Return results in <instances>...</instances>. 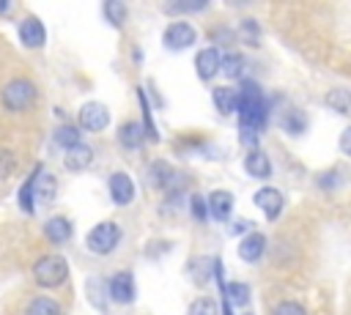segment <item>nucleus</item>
I'll list each match as a JSON object with an SVG mask.
<instances>
[{"mask_svg":"<svg viewBox=\"0 0 351 315\" xmlns=\"http://www.w3.org/2000/svg\"><path fill=\"white\" fill-rule=\"evenodd\" d=\"M236 112H239V129H241L244 142L255 145V140L266 129V118H269V101L255 79H241V85L236 90Z\"/></svg>","mask_w":351,"mask_h":315,"instance_id":"obj_1","label":"nucleus"},{"mask_svg":"<svg viewBox=\"0 0 351 315\" xmlns=\"http://www.w3.org/2000/svg\"><path fill=\"white\" fill-rule=\"evenodd\" d=\"M33 277L41 288H58L69 277V266L60 255H47L33 266Z\"/></svg>","mask_w":351,"mask_h":315,"instance_id":"obj_2","label":"nucleus"},{"mask_svg":"<svg viewBox=\"0 0 351 315\" xmlns=\"http://www.w3.org/2000/svg\"><path fill=\"white\" fill-rule=\"evenodd\" d=\"M36 101V88L30 79H11L3 88V104L11 112H22Z\"/></svg>","mask_w":351,"mask_h":315,"instance_id":"obj_3","label":"nucleus"},{"mask_svg":"<svg viewBox=\"0 0 351 315\" xmlns=\"http://www.w3.org/2000/svg\"><path fill=\"white\" fill-rule=\"evenodd\" d=\"M118 241H121V227L115 222H99L85 238L88 249L96 255H110L118 247Z\"/></svg>","mask_w":351,"mask_h":315,"instance_id":"obj_4","label":"nucleus"},{"mask_svg":"<svg viewBox=\"0 0 351 315\" xmlns=\"http://www.w3.org/2000/svg\"><path fill=\"white\" fill-rule=\"evenodd\" d=\"M162 41H165V47H167V49L181 52V49H186V47H192V44L197 41V30H195L189 22L176 19V22H170V25L165 27Z\"/></svg>","mask_w":351,"mask_h":315,"instance_id":"obj_5","label":"nucleus"},{"mask_svg":"<svg viewBox=\"0 0 351 315\" xmlns=\"http://www.w3.org/2000/svg\"><path fill=\"white\" fill-rule=\"evenodd\" d=\"M148 173H151V184H154L156 189L173 192V189H181V186H184L181 173H176L167 162H154V164L148 167Z\"/></svg>","mask_w":351,"mask_h":315,"instance_id":"obj_6","label":"nucleus"},{"mask_svg":"<svg viewBox=\"0 0 351 315\" xmlns=\"http://www.w3.org/2000/svg\"><path fill=\"white\" fill-rule=\"evenodd\" d=\"M107 123H110V112H107L104 104H99V101L82 104V110H80V126H82V129H88V131H101V129H107Z\"/></svg>","mask_w":351,"mask_h":315,"instance_id":"obj_7","label":"nucleus"},{"mask_svg":"<svg viewBox=\"0 0 351 315\" xmlns=\"http://www.w3.org/2000/svg\"><path fill=\"white\" fill-rule=\"evenodd\" d=\"M255 205L266 214V219H277L280 216V211H282V205H285V200H282V192L280 189H274V186H263V189H258L255 192Z\"/></svg>","mask_w":351,"mask_h":315,"instance_id":"obj_8","label":"nucleus"},{"mask_svg":"<svg viewBox=\"0 0 351 315\" xmlns=\"http://www.w3.org/2000/svg\"><path fill=\"white\" fill-rule=\"evenodd\" d=\"M206 211H208L211 219L225 222V219L230 216V211H233V194H230L228 189H214V192L206 197Z\"/></svg>","mask_w":351,"mask_h":315,"instance_id":"obj_9","label":"nucleus"},{"mask_svg":"<svg viewBox=\"0 0 351 315\" xmlns=\"http://www.w3.org/2000/svg\"><path fill=\"white\" fill-rule=\"evenodd\" d=\"M110 197L115 205H129L134 200V181L126 173H112L110 175Z\"/></svg>","mask_w":351,"mask_h":315,"instance_id":"obj_10","label":"nucleus"},{"mask_svg":"<svg viewBox=\"0 0 351 315\" xmlns=\"http://www.w3.org/2000/svg\"><path fill=\"white\" fill-rule=\"evenodd\" d=\"M263 252H266V236L263 233H247L241 241H239V257L244 260V263H258L261 257H263Z\"/></svg>","mask_w":351,"mask_h":315,"instance_id":"obj_11","label":"nucleus"},{"mask_svg":"<svg viewBox=\"0 0 351 315\" xmlns=\"http://www.w3.org/2000/svg\"><path fill=\"white\" fill-rule=\"evenodd\" d=\"M107 290H110V296H112L115 301L129 304V301L134 299V277H132L129 271H118V274L110 277Z\"/></svg>","mask_w":351,"mask_h":315,"instance_id":"obj_12","label":"nucleus"},{"mask_svg":"<svg viewBox=\"0 0 351 315\" xmlns=\"http://www.w3.org/2000/svg\"><path fill=\"white\" fill-rule=\"evenodd\" d=\"M195 71H197V77L206 79V82L214 79V77L219 74V52H217L214 47L200 49L197 58H195Z\"/></svg>","mask_w":351,"mask_h":315,"instance_id":"obj_13","label":"nucleus"},{"mask_svg":"<svg viewBox=\"0 0 351 315\" xmlns=\"http://www.w3.org/2000/svg\"><path fill=\"white\" fill-rule=\"evenodd\" d=\"M19 38H22L25 47H44L47 30H44V25H41L36 16H27V19L19 25Z\"/></svg>","mask_w":351,"mask_h":315,"instance_id":"obj_14","label":"nucleus"},{"mask_svg":"<svg viewBox=\"0 0 351 315\" xmlns=\"http://www.w3.org/2000/svg\"><path fill=\"white\" fill-rule=\"evenodd\" d=\"M244 170H247V175H252V178H269V175H271V162H269V156H266L261 148H252V151L244 156Z\"/></svg>","mask_w":351,"mask_h":315,"instance_id":"obj_15","label":"nucleus"},{"mask_svg":"<svg viewBox=\"0 0 351 315\" xmlns=\"http://www.w3.org/2000/svg\"><path fill=\"white\" fill-rule=\"evenodd\" d=\"M55 189H58L55 178L38 167L36 175H33V203H36V200H38V203H49V200L55 197Z\"/></svg>","mask_w":351,"mask_h":315,"instance_id":"obj_16","label":"nucleus"},{"mask_svg":"<svg viewBox=\"0 0 351 315\" xmlns=\"http://www.w3.org/2000/svg\"><path fill=\"white\" fill-rule=\"evenodd\" d=\"M90 162H93V148L90 145H82V142H77L74 148H69L66 156H63V164L69 170H85Z\"/></svg>","mask_w":351,"mask_h":315,"instance_id":"obj_17","label":"nucleus"},{"mask_svg":"<svg viewBox=\"0 0 351 315\" xmlns=\"http://www.w3.org/2000/svg\"><path fill=\"white\" fill-rule=\"evenodd\" d=\"M44 236H47V241H52V244H63V241L71 238V222H69L66 216H52V219L44 225Z\"/></svg>","mask_w":351,"mask_h":315,"instance_id":"obj_18","label":"nucleus"},{"mask_svg":"<svg viewBox=\"0 0 351 315\" xmlns=\"http://www.w3.org/2000/svg\"><path fill=\"white\" fill-rule=\"evenodd\" d=\"M118 140H121L123 148H140L143 140H145L143 123H137V121H126V123L118 129Z\"/></svg>","mask_w":351,"mask_h":315,"instance_id":"obj_19","label":"nucleus"},{"mask_svg":"<svg viewBox=\"0 0 351 315\" xmlns=\"http://www.w3.org/2000/svg\"><path fill=\"white\" fill-rule=\"evenodd\" d=\"M211 99H214V107H217L219 115H230V112H236V90H233V88L219 85V88H214Z\"/></svg>","mask_w":351,"mask_h":315,"instance_id":"obj_20","label":"nucleus"},{"mask_svg":"<svg viewBox=\"0 0 351 315\" xmlns=\"http://www.w3.org/2000/svg\"><path fill=\"white\" fill-rule=\"evenodd\" d=\"M324 101L335 110V112H351V90L348 88H332L326 96H324Z\"/></svg>","mask_w":351,"mask_h":315,"instance_id":"obj_21","label":"nucleus"},{"mask_svg":"<svg viewBox=\"0 0 351 315\" xmlns=\"http://www.w3.org/2000/svg\"><path fill=\"white\" fill-rule=\"evenodd\" d=\"M219 71L230 79H239L241 71H244V58L239 52H228L225 58H219Z\"/></svg>","mask_w":351,"mask_h":315,"instance_id":"obj_22","label":"nucleus"},{"mask_svg":"<svg viewBox=\"0 0 351 315\" xmlns=\"http://www.w3.org/2000/svg\"><path fill=\"white\" fill-rule=\"evenodd\" d=\"M282 129H285L288 134H302V131L307 129V121H304L302 110H285V115H282Z\"/></svg>","mask_w":351,"mask_h":315,"instance_id":"obj_23","label":"nucleus"},{"mask_svg":"<svg viewBox=\"0 0 351 315\" xmlns=\"http://www.w3.org/2000/svg\"><path fill=\"white\" fill-rule=\"evenodd\" d=\"M25 315H60V307H58V301L41 296V299H33L27 304V312Z\"/></svg>","mask_w":351,"mask_h":315,"instance_id":"obj_24","label":"nucleus"},{"mask_svg":"<svg viewBox=\"0 0 351 315\" xmlns=\"http://www.w3.org/2000/svg\"><path fill=\"white\" fill-rule=\"evenodd\" d=\"M104 16H107L110 25L121 27V25L126 22V5H123L121 0H107V3H104Z\"/></svg>","mask_w":351,"mask_h":315,"instance_id":"obj_25","label":"nucleus"},{"mask_svg":"<svg viewBox=\"0 0 351 315\" xmlns=\"http://www.w3.org/2000/svg\"><path fill=\"white\" fill-rule=\"evenodd\" d=\"M55 142L63 145L66 151L74 148V145L80 142V131H77V126H60V129H55Z\"/></svg>","mask_w":351,"mask_h":315,"instance_id":"obj_26","label":"nucleus"},{"mask_svg":"<svg viewBox=\"0 0 351 315\" xmlns=\"http://www.w3.org/2000/svg\"><path fill=\"white\" fill-rule=\"evenodd\" d=\"M137 99H140V104H143V121H145V126H143V131H145V137L148 140H159V134H156V126H154V121H151V107H148V101H145V93H143V88L137 90Z\"/></svg>","mask_w":351,"mask_h":315,"instance_id":"obj_27","label":"nucleus"},{"mask_svg":"<svg viewBox=\"0 0 351 315\" xmlns=\"http://www.w3.org/2000/svg\"><path fill=\"white\" fill-rule=\"evenodd\" d=\"M189 315H219V310H217V301H214V299L200 296V299H195V301H192Z\"/></svg>","mask_w":351,"mask_h":315,"instance_id":"obj_28","label":"nucleus"},{"mask_svg":"<svg viewBox=\"0 0 351 315\" xmlns=\"http://www.w3.org/2000/svg\"><path fill=\"white\" fill-rule=\"evenodd\" d=\"M19 205H22V211H27V214H33L36 211V203H33V175L25 181V186L19 189Z\"/></svg>","mask_w":351,"mask_h":315,"instance_id":"obj_29","label":"nucleus"},{"mask_svg":"<svg viewBox=\"0 0 351 315\" xmlns=\"http://www.w3.org/2000/svg\"><path fill=\"white\" fill-rule=\"evenodd\" d=\"M271 315H307V310H304L299 301H280V304L271 310Z\"/></svg>","mask_w":351,"mask_h":315,"instance_id":"obj_30","label":"nucleus"},{"mask_svg":"<svg viewBox=\"0 0 351 315\" xmlns=\"http://www.w3.org/2000/svg\"><path fill=\"white\" fill-rule=\"evenodd\" d=\"M189 211H192L195 222H206V216H208V211H206V197L192 194V200H189Z\"/></svg>","mask_w":351,"mask_h":315,"instance_id":"obj_31","label":"nucleus"},{"mask_svg":"<svg viewBox=\"0 0 351 315\" xmlns=\"http://www.w3.org/2000/svg\"><path fill=\"white\" fill-rule=\"evenodd\" d=\"M208 3H167L165 11L167 14H184V11H203Z\"/></svg>","mask_w":351,"mask_h":315,"instance_id":"obj_32","label":"nucleus"},{"mask_svg":"<svg viewBox=\"0 0 351 315\" xmlns=\"http://www.w3.org/2000/svg\"><path fill=\"white\" fill-rule=\"evenodd\" d=\"M11 170H14V159H11V153L0 151V178L11 175Z\"/></svg>","mask_w":351,"mask_h":315,"instance_id":"obj_33","label":"nucleus"},{"mask_svg":"<svg viewBox=\"0 0 351 315\" xmlns=\"http://www.w3.org/2000/svg\"><path fill=\"white\" fill-rule=\"evenodd\" d=\"M340 153L351 159V126H346L343 134H340Z\"/></svg>","mask_w":351,"mask_h":315,"instance_id":"obj_34","label":"nucleus"},{"mask_svg":"<svg viewBox=\"0 0 351 315\" xmlns=\"http://www.w3.org/2000/svg\"><path fill=\"white\" fill-rule=\"evenodd\" d=\"M241 230H250V233H252V225H250L247 219H244V222H236V225H233V233H241Z\"/></svg>","mask_w":351,"mask_h":315,"instance_id":"obj_35","label":"nucleus"},{"mask_svg":"<svg viewBox=\"0 0 351 315\" xmlns=\"http://www.w3.org/2000/svg\"><path fill=\"white\" fill-rule=\"evenodd\" d=\"M3 11H8V3H0V14H3Z\"/></svg>","mask_w":351,"mask_h":315,"instance_id":"obj_36","label":"nucleus"}]
</instances>
